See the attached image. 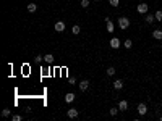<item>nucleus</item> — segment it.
<instances>
[{
	"label": "nucleus",
	"instance_id": "6ab92c4d",
	"mask_svg": "<svg viewBox=\"0 0 162 121\" xmlns=\"http://www.w3.org/2000/svg\"><path fill=\"white\" fill-rule=\"evenodd\" d=\"M115 68H113V66H110V68H107V76H113V74H115Z\"/></svg>",
	"mask_w": 162,
	"mask_h": 121
},
{
	"label": "nucleus",
	"instance_id": "f3484780",
	"mask_svg": "<svg viewBox=\"0 0 162 121\" xmlns=\"http://www.w3.org/2000/svg\"><path fill=\"white\" fill-rule=\"evenodd\" d=\"M123 47H125V49H131V47H133V42H131V39H127L125 42H123Z\"/></svg>",
	"mask_w": 162,
	"mask_h": 121
},
{
	"label": "nucleus",
	"instance_id": "bb28decb",
	"mask_svg": "<svg viewBox=\"0 0 162 121\" xmlns=\"http://www.w3.org/2000/svg\"><path fill=\"white\" fill-rule=\"evenodd\" d=\"M159 119H160V121H162V116H159Z\"/></svg>",
	"mask_w": 162,
	"mask_h": 121
},
{
	"label": "nucleus",
	"instance_id": "2eb2a0df",
	"mask_svg": "<svg viewBox=\"0 0 162 121\" xmlns=\"http://www.w3.org/2000/svg\"><path fill=\"white\" fill-rule=\"evenodd\" d=\"M37 10V5L36 3H28V11H29V13H34Z\"/></svg>",
	"mask_w": 162,
	"mask_h": 121
},
{
	"label": "nucleus",
	"instance_id": "1a4fd4ad",
	"mask_svg": "<svg viewBox=\"0 0 162 121\" xmlns=\"http://www.w3.org/2000/svg\"><path fill=\"white\" fill-rule=\"evenodd\" d=\"M66 115H68V118H76V116H78V110H76V108H70L68 111H66Z\"/></svg>",
	"mask_w": 162,
	"mask_h": 121
},
{
	"label": "nucleus",
	"instance_id": "393cba45",
	"mask_svg": "<svg viewBox=\"0 0 162 121\" xmlns=\"http://www.w3.org/2000/svg\"><path fill=\"white\" fill-rule=\"evenodd\" d=\"M13 121H21V116H20V115H15V116H13Z\"/></svg>",
	"mask_w": 162,
	"mask_h": 121
},
{
	"label": "nucleus",
	"instance_id": "f257e3e1",
	"mask_svg": "<svg viewBox=\"0 0 162 121\" xmlns=\"http://www.w3.org/2000/svg\"><path fill=\"white\" fill-rule=\"evenodd\" d=\"M118 27L122 31H125V29H128L130 27V20L127 16H122V18H118Z\"/></svg>",
	"mask_w": 162,
	"mask_h": 121
},
{
	"label": "nucleus",
	"instance_id": "9b49d317",
	"mask_svg": "<svg viewBox=\"0 0 162 121\" xmlns=\"http://www.w3.org/2000/svg\"><path fill=\"white\" fill-rule=\"evenodd\" d=\"M54 60H55V58H54V55H50V53H47V55H44V61H45V63H49V65H52V63H54Z\"/></svg>",
	"mask_w": 162,
	"mask_h": 121
},
{
	"label": "nucleus",
	"instance_id": "39448f33",
	"mask_svg": "<svg viewBox=\"0 0 162 121\" xmlns=\"http://www.w3.org/2000/svg\"><path fill=\"white\" fill-rule=\"evenodd\" d=\"M138 113H139L141 116L148 113V107H146V103H138Z\"/></svg>",
	"mask_w": 162,
	"mask_h": 121
},
{
	"label": "nucleus",
	"instance_id": "cd10ccee",
	"mask_svg": "<svg viewBox=\"0 0 162 121\" xmlns=\"http://www.w3.org/2000/svg\"><path fill=\"white\" fill-rule=\"evenodd\" d=\"M160 108H162V102H160Z\"/></svg>",
	"mask_w": 162,
	"mask_h": 121
},
{
	"label": "nucleus",
	"instance_id": "4be33fe9",
	"mask_svg": "<svg viewBox=\"0 0 162 121\" xmlns=\"http://www.w3.org/2000/svg\"><path fill=\"white\" fill-rule=\"evenodd\" d=\"M109 3H110L112 7H118V3H120V0H109Z\"/></svg>",
	"mask_w": 162,
	"mask_h": 121
},
{
	"label": "nucleus",
	"instance_id": "dca6fc26",
	"mask_svg": "<svg viewBox=\"0 0 162 121\" xmlns=\"http://www.w3.org/2000/svg\"><path fill=\"white\" fill-rule=\"evenodd\" d=\"M71 32H73L75 36H76V34H80V32H81V27H80L78 24H75V26L71 27Z\"/></svg>",
	"mask_w": 162,
	"mask_h": 121
},
{
	"label": "nucleus",
	"instance_id": "0eeeda50",
	"mask_svg": "<svg viewBox=\"0 0 162 121\" xmlns=\"http://www.w3.org/2000/svg\"><path fill=\"white\" fill-rule=\"evenodd\" d=\"M123 87V81L122 79H115V81H113V89H115V90H120Z\"/></svg>",
	"mask_w": 162,
	"mask_h": 121
},
{
	"label": "nucleus",
	"instance_id": "5701e85b",
	"mask_svg": "<svg viewBox=\"0 0 162 121\" xmlns=\"http://www.w3.org/2000/svg\"><path fill=\"white\" fill-rule=\"evenodd\" d=\"M81 7L83 8H88L89 7V0H81Z\"/></svg>",
	"mask_w": 162,
	"mask_h": 121
},
{
	"label": "nucleus",
	"instance_id": "ddd939ff",
	"mask_svg": "<svg viewBox=\"0 0 162 121\" xmlns=\"http://www.w3.org/2000/svg\"><path fill=\"white\" fill-rule=\"evenodd\" d=\"M144 21H146L148 24H151V23H154V21H156V16H152V15H148V13H146V16H144Z\"/></svg>",
	"mask_w": 162,
	"mask_h": 121
},
{
	"label": "nucleus",
	"instance_id": "a878e982",
	"mask_svg": "<svg viewBox=\"0 0 162 121\" xmlns=\"http://www.w3.org/2000/svg\"><path fill=\"white\" fill-rule=\"evenodd\" d=\"M68 82H70V84H75V82H76V79H73V78H70V79H68Z\"/></svg>",
	"mask_w": 162,
	"mask_h": 121
},
{
	"label": "nucleus",
	"instance_id": "4468645a",
	"mask_svg": "<svg viewBox=\"0 0 162 121\" xmlns=\"http://www.w3.org/2000/svg\"><path fill=\"white\" fill-rule=\"evenodd\" d=\"M73 100H75V94H73V92H68V94L65 95V102H68V103H71Z\"/></svg>",
	"mask_w": 162,
	"mask_h": 121
},
{
	"label": "nucleus",
	"instance_id": "6e6552de",
	"mask_svg": "<svg viewBox=\"0 0 162 121\" xmlns=\"http://www.w3.org/2000/svg\"><path fill=\"white\" fill-rule=\"evenodd\" d=\"M152 37L157 41H162V29H156V31H152Z\"/></svg>",
	"mask_w": 162,
	"mask_h": 121
},
{
	"label": "nucleus",
	"instance_id": "7ed1b4c3",
	"mask_svg": "<svg viewBox=\"0 0 162 121\" xmlns=\"http://www.w3.org/2000/svg\"><path fill=\"white\" fill-rule=\"evenodd\" d=\"M54 29H55L57 32H63V31H65V23H63V21H57L55 26H54Z\"/></svg>",
	"mask_w": 162,
	"mask_h": 121
},
{
	"label": "nucleus",
	"instance_id": "a211bd4d",
	"mask_svg": "<svg viewBox=\"0 0 162 121\" xmlns=\"http://www.w3.org/2000/svg\"><path fill=\"white\" fill-rule=\"evenodd\" d=\"M154 16H156V21H162V11H160V10H157V11L154 13Z\"/></svg>",
	"mask_w": 162,
	"mask_h": 121
},
{
	"label": "nucleus",
	"instance_id": "b1692460",
	"mask_svg": "<svg viewBox=\"0 0 162 121\" xmlns=\"http://www.w3.org/2000/svg\"><path fill=\"white\" fill-rule=\"evenodd\" d=\"M44 60V57H42V55H37V57H36V63H41Z\"/></svg>",
	"mask_w": 162,
	"mask_h": 121
},
{
	"label": "nucleus",
	"instance_id": "423d86ee",
	"mask_svg": "<svg viewBox=\"0 0 162 121\" xmlns=\"http://www.w3.org/2000/svg\"><path fill=\"white\" fill-rule=\"evenodd\" d=\"M120 39H117V37H112V39H110V47L112 49H118L120 47Z\"/></svg>",
	"mask_w": 162,
	"mask_h": 121
},
{
	"label": "nucleus",
	"instance_id": "20e7f679",
	"mask_svg": "<svg viewBox=\"0 0 162 121\" xmlns=\"http://www.w3.org/2000/svg\"><path fill=\"white\" fill-rule=\"evenodd\" d=\"M80 90L81 92H84V90H88V87H89V81L88 79H83V81H80Z\"/></svg>",
	"mask_w": 162,
	"mask_h": 121
},
{
	"label": "nucleus",
	"instance_id": "9d476101",
	"mask_svg": "<svg viewBox=\"0 0 162 121\" xmlns=\"http://www.w3.org/2000/svg\"><path fill=\"white\" fill-rule=\"evenodd\" d=\"M118 108H120L122 111L128 110V102H127V100H120V102H118Z\"/></svg>",
	"mask_w": 162,
	"mask_h": 121
},
{
	"label": "nucleus",
	"instance_id": "f03ea898",
	"mask_svg": "<svg viewBox=\"0 0 162 121\" xmlns=\"http://www.w3.org/2000/svg\"><path fill=\"white\" fill-rule=\"evenodd\" d=\"M148 10H149V5H148V3H139V5L136 7V11H138L139 15H146Z\"/></svg>",
	"mask_w": 162,
	"mask_h": 121
},
{
	"label": "nucleus",
	"instance_id": "412c9836",
	"mask_svg": "<svg viewBox=\"0 0 162 121\" xmlns=\"http://www.w3.org/2000/svg\"><path fill=\"white\" fill-rule=\"evenodd\" d=\"M118 110H120V108H115V107H113V108H110V110H109V113H110L112 116H115V115L118 113Z\"/></svg>",
	"mask_w": 162,
	"mask_h": 121
},
{
	"label": "nucleus",
	"instance_id": "f8f14e48",
	"mask_svg": "<svg viewBox=\"0 0 162 121\" xmlns=\"http://www.w3.org/2000/svg\"><path fill=\"white\" fill-rule=\"evenodd\" d=\"M106 23H107V32H113V23L110 21V18H106Z\"/></svg>",
	"mask_w": 162,
	"mask_h": 121
},
{
	"label": "nucleus",
	"instance_id": "aec40b11",
	"mask_svg": "<svg viewBox=\"0 0 162 121\" xmlns=\"http://www.w3.org/2000/svg\"><path fill=\"white\" fill-rule=\"evenodd\" d=\"M2 116H3V118L10 116V108H3V110H2Z\"/></svg>",
	"mask_w": 162,
	"mask_h": 121
}]
</instances>
